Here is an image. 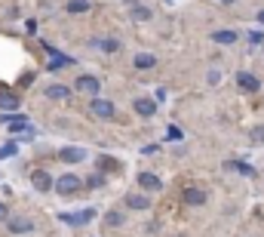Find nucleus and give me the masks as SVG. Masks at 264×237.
I'll use <instances>...</instances> for the list:
<instances>
[{
	"instance_id": "423d86ee",
	"label": "nucleus",
	"mask_w": 264,
	"mask_h": 237,
	"mask_svg": "<svg viewBox=\"0 0 264 237\" xmlns=\"http://www.w3.org/2000/svg\"><path fill=\"white\" fill-rule=\"evenodd\" d=\"M132 111H135L138 117H154V114H157V102L148 99V96H138V99L132 102Z\"/></svg>"
},
{
	"instance_id": "cd10ccee",
	"label": "nucleus",
	"mask_w": 264,
	"mask_h": 237,
	"mask_svg": "<svg viewBox=\"0 0 264 237\" xmlns=\"http://www.w3.org/2000/svg\"><path fill=\"white\" fill-rule=\"evenodd\" d=\"M9 219V210H6V204H0V222H6Z\"/></svg>"
},
{
	"instance_id": "a878e982",
	"label": "nucleus",
	"mask_w": 264,
	"mask_h": 237,
	"mask_svg": "<svg viewBox=\"0 0 264 237\" xmlns=\"http://www.w3.org/2000/svg\"><path fill=\"white\" fill-rule=\"evenodd\" d=\"M15 154V145H3L0 148V160H6V157H12Z\"/></svg>"
},
{
	"instance_id": "412c9836",
	"label": "nucleus",
	"mask_w": 264,
	"mask_h": 237,
	"mask_svg": "<svg viewBox=\"0 0 264 237\" xmlns=\"http://www.w3.org/2000/svg\"><path fill=\"white\" fill-rule=\"evenodd\" d=\"M129 15H132L135 22H148V19H151V9H148V6H141V3H135V6L129 9Z\"/></svg>"
},
{
	"instance_id": "f03ea898",
	"label": "nucleus",
	"mask_w": 264,
	"mask_h": 237,
	"mask_svg": "<svg viewBox=\"0 0 264 237\" xmlns=\"http://www.w3.org/2000/svg\"><path fill=\"white\" fill-rule=\"evenodd\" d=\"M74 86H77V93L92 96V99H98V93H101V80H98L95 74H80V77L74 80Z\"/></svg>"
},
{
	"instance_id": "1a4fd4ad",
	"label": "nucleus",
	"mask_w": 264,
	"mask_h": 237,
	"mask_svg": "<svg viewBox=\"0 0 264 237\" xmlns=\"http://www.w3.org/2000/svg\"><path fill=\"white\" fill-rule=\"evenodd\" d=\"M89 111H92L95 117L108 120V117H114V102H108V99H92V102H89Z\"/></svg>"
},
{
	"instance_id": "f3484780",
	"label": "nucleus",
	"mask_w": 264,
	"mask_h": 237,
	"mask_svg": "<svg viewBox=\"0 0 264 237\" xmlns=\"http://www.w3.org/2000/svg\"><path fill=\"white\" fill-rule=\"evenodd\" d=\"M92 46H95V49H101V52H120V40H114V37L92 40Z\"/></svg>"
},
{
	"instance_id": "0eeeda50",
	"label": "nucleus",
	"mask_w": 264,
	"mask_h": 237,
	"mask_svg": "<svg viewBox=\"0 0 264 237\" xmlns=\"http://www.w3.org/2000/svg\"><path fill=\"white\" fill-rule=\"evenodd\" d=\"M31 185H34L37 191H52V188H55V179H52L46 170H34V173H31Z\"/></svg>"
},
{
	"instance_id": "b1692460",
	"label": "nucleus",
	"mask_w": 264,
	"mask_h": 237,
	"mask_svg": "<svg viewBox=\"0 0 264 237\" xmlns=\"http://www.w3.org/2000/svg\"><path fill=\"white\" fill-rule=\"evenodd\" d=\"M98 167H101V170H117V160L108 157V154H101V157H98Z\"/></svg>"
},
{
	"instance_id": "aec40b11",
	"label": "nucleus",
	"mask_w": 264,
	"mask_h": 237,
	"mask_svg": "<svg viewBox=\"0 0 264 237\" xmlns=\"http://www.w3.org/2000/svg\"><path fill=\"white\" fill-rule=\"evenodd\" d=\"M71 15H83V12H89V0H68V6H65Z\"/></svg>"
},
{
	"instance_id": "c85d7f7f",
	"label": "nucleus",
	"mask_w": 264,
	"mask_h": 237,
	"mask_svg": "<svg viewBox=\"0 0 264 237\" xmlns=\"http://www.w3.org/2000/svg\"><path fill=\"white\" fill-rule=\"evenodd\" d=\"M258 22L264 25V9H258Z\"/></svg>"
},
{
	"instance_id": "f8f14e48",
	"label": "nucleus",
	"mask_w": 264,
	"mask_h": 237,
	"mask_svg": "<svg viewBox=\"0 0 264 237\" xmlns=\"http://www.w3.org/2000/svg\"><path fill=\"white\" fill-rule=\"evenodd\" d=\"M212 40H215V43H221V46H234V43L240 40V34H237L234 28H221V31H215V34H212Z\"/></svg>"
},
{
	"instance_id": "c756f323",
	"label": "nucleus",
	"mask_w": 264,
	"mask_h": 237,
	"mask_svg": "<svg viewBox=\"0 0 264 237\" xmlns=\"http://www.w3.org/2000/svg\"><path fill=\"white\" fill-rule=\"evenodd\" d=\"M218 3H237V0H218Z\"/></svg>"
},
{
	"instance_id": "bb28decb",
	"label": "nucleus",
	"mask_w": 264,
	"mask_h": 237,
	"mask_svg": "<svg viewBox=\"0 0 264 237\" xmlns=\"http://www.w3.org/2000/svg\"><path fill=\"white\" fill-rule=\"evenodd\" d=\"M169 139H181V130L178 126H169Z\"/></svg>"
},
{
	"instance_id": "6ab92c4d",
	"label": "nucleus",
	"mask_w": 264,
	"mask_h": 237,
	"mask_svg": "<svg viewBox=\"0 0 264 237\" xmlns=\"http://www.w3.org/2000/svg\"><path fill=\"white\" fill-rule=\"evenodd\" d=\"M92 216H95V210H83V213H77V216H62V219L71 222V225H86Z\"/></svg>"
},
{
	"instance_id": "a211bd4d",
	"label": "nucleus",
	"mask_w": 264,
	"mask_h": 237,
	"mask_svg": "<svg viewBox=\"0 0 264 237\" xmlns=\"http://www.w3.org/2000/svg\"><path fill=\"white\" fill-rule=\"evenodd\" d=\"M123 222H126V213H120V210L105 213V228H120Z\"/></svg>"
},
{
	"instance_id": "6e6552de",
	"label": "nucleus",
	"mask_w": 264,
	"mask_h": 237,
	"mask_svg": "<svg viewBox=\"0 0 264 237\" xmlns=\"http://www.w3.org/2000/svg\"><path fill=\"white\" fill-rule=\"evenodd\" d=\"M138 188H141L145 194H154V191L163 188V182H160L157 173H138Z\"/></svg>"
},
{
	"instance_id": "ddd939ff",
	"label": "nucleus",
	"mask_w": 264,
	"mask_h": 237,
	"mask_svg": "<svg viewBox=\"0 0 264 237\" xmlns=\"http://www.w3.org/2000/svg\"><path fill=\"white\" fill-rule=\"evenodd\" d=\"M157 65V56L154 52H138L135 59H132V68H138V71H151Z\"/></svg>"
},
{
	"instance_id": "4468645a",
	"label": "nucleus",
	"mask_w": 264,
	"mask_h": 237,
	"mask_svg": "<svg viewBox=\"0 0 264 237\" xmlns=\"http://www.w3.org/2000/svg\"><path fill=\"white\" fill-rule=\"evenodd\" d=\"M46 96H49L52 102H65V99L71 96V89H68L65 83H49V86H46Z\"/></svg>"
},
{
	"instance_id": "393cba45",
	"label": "nucleus",
	"mask_w": 264,
	"mask_h": 237,
	"mask_svg": "<svg viewBox=\"0 0 264 237\" xmlns=\"http://www.w3.org/2000/svg\"><path fill=\"white\" fill-rule=\"evenodd\" d=\"M249 43H252V46L264 43V31H249Z\"/></svg>"
},
{
	"instance_id": "5701e85b",
	"label": "nucleus",
	"mask_w": 264,
	"mask_h": 237,
	"mask_svg": "<svg viewBox=\"0 0 264 237\" xmlns=\"http://www.w3.org/2000/svg\"><path fill=\"white\" fill-rule=\"evenodd\" d=\"M101 185H105V176H101V173H92V176L86 179V188H101Z\"/></svg>"
},
{
	"instance_id": "39448f33",
	"label": "nucleus",
	"mask_w": 264,
	"mask_h": 237,
	"mask_svg": "<svg viewBox=\"0 0 264 237\" xmlns=\"http://www.w3.org/2000/svg\"><path fill=\"white\" fill-rule=\"evenodd\" d=\"M89 154L86 148H77V145H68V148H58V160L62 163H83Z\"/></svg>"
},
{
	"instance_id": "2eb2a0df",
	"label": "nucleus",
	"mask_w": 264,
	"mask_h": 237,
	"mask_svg": "<svg viewBox=\"0 0 264 237\" xmlns=\"http://www.w3.org/2000/svg\"><path fill=\"white\" fill-rule=\"evenodd\" d=\"M49 52H52V62H49V68H52V71H58V68H71V65H74V59H71V56L55 52L52 46H49Z\"/></svg>"
},
{
	"instance_id": "9b49d317",
	"label": "nucleus",
	"mask_w": 264,
	"mask_h": 237,
	"mask_svg": "<svg viewBox=\"0 0 264 237\" xmlns=\"http://www.w3.org/2000/svg\"><path fill=\"white\" fill-rule=\"evenodd\" d=\"M237 86L246 89V93H258V89H261V80H258L255 74H249V71H240V74H237Z\"/></svg>"
},
{
	"instance_id": "4be33fe9",
	"label": "nucleus",
	"mask_w": 264,
	"mask_h": 237,
	"mask_svg": "<svg viewBox=\"0 0 264 237\" xmlns=\"http://www.w3.org/2000/svg\"><path fill=\"white\" fill-rule=\"evenodd\" d=\"M249 139H252V145H264V123L249 130Z\"/></svg>"
},
{
	"instance_id": "20e7f679",
	"label": "nucleus",
	"mask_w": 264,
	"mask_h": 237,
	"mask_svg": "<svg viewBox=\"0 0 264 237\" xmlns=\"http://www.w3.org/2000/svg\"><path fill=\"white\" fill-rule=\"evenodd\" d=\"M6 228H9V234H34V219L9 216V219H6Z\"/></svg>"
},
{
	"instance_id": "f257e3e1",
	"label": "nucleus",
	"mask_w": 264,
	"mask_h": 237,
	"mask_svg": "<svg viewBox=\"0 0 264 237\" xmlns=\"http://www.w3.org/2000/svg\"><path fill=\"white\" fill-rule=\"evenodd\" d=\"M83 185H86V179H80V176H74V173H65V176H58V179H55V191H58L62 197L77 194Z\"/></svg>"
},
{
	"instance_id": "9d476101",
	"label": "nucleus",
	"mask_w": 264,
	"mask_h": 237,
	"mask_svg": "<svg viewBox=\"0 0 264 237\" xmlns=\"http://www.w3.org/2000/svg\"><path fill=\"white\" fill-rule=\"evenodd\" d=\"M123 204H126L129 210H151V194H145V191H141V194H138V191H129Z\"/></svg>"
},
{
	"instance_id": "dca6fc26",
	"label": "nucleus",
	"mask_w": 264,
	"mask_h": 237,
	"mask_svg": "<svg viewBox=\"0 0 264 237\" xmlns=\"http://www.w3.org/2000/svg\"><path fill=\"white\" fill-rule=\"evenodd\" d=\"M0 111H18V96L15 93H0Z\"/></svg>"
},
{
	"instance_id": "7ed1b4c3",
	"label": "nucleus",
	"mask_w": 264,
	"mask_h": 237,
	"mask_svg": "<svg viewBox=\"0 0 264 237\" xmlns=\"http://www.w3.org/2000/svg\"><path fill=\"white\" fill-rule=\"evenodd\" d=\"M181 204H185V207H206V191L197 188V185H188V188L181 191Z\"/></svg>"
}]
</instances>
